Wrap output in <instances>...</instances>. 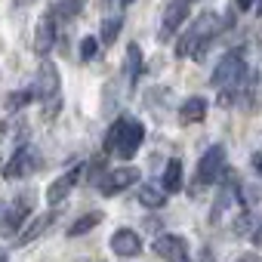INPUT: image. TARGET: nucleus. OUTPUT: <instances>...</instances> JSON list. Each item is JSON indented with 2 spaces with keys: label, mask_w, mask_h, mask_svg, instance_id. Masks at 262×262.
<instances>
[{
  "label": "nucleus",
  "mask_w": 262,
  "mask_h": 262,
  "mask_svg": "<svg viewBox=\"0 0 262 262\" xmlns=\"http://www.w3.org/2000/svg\"><path fill=\"white\" fill-rule=\"evenodd\" d=\"M247 62H244V53L241 50H228L219 65L213 68V86L219 90V105H231L234 96L241 93V83L247 80Z\"/></svg>",
  "instance_id": "nucleus-2"
},
{
  "label": "nucleus",
  "mask_w": 262,
  "mask_h": 262,
  "mask_svg": "<svg viewBox=\"0 0 262 262\" xmlns=\"http://www.w3.org/2000/svg\"><path fill=\"white\" fill-rule=\"evenodd\" d=\"M234 7L244 13V10H253V7H256V0H234Z\"/></svg>",
  "instance_id": "nucleus-26"
},
{
  "label": "nucleus",
  "mask_w": 262,
  "mask_h": 262,
  "mask_svg": "<svg viewBox=\"0 0 262 262\" xmlns=\"http://www.w3.org/2000/svg\"><path fill=\"white\" fill-rule=\"evenodd\" d=\"M253 170L259 173V179H262V151H256L253 155Z\"/></svg>",
  "instance_id": "nucleus-27"
},
{
  "label": "nucleus",
  "mask_w": 262,
  "mask_h": 262,
  "mask_svg": "<svg viewBox=\"0 0 262 262\" xmlns=\"http://www.w3.org/2000/svg\"><path fill=\"white\" fill-rule=\"evenodd\" d=\"M28 102H31V90H19V93H10V99H7V111H22Z\"/></svg>",
  "instance_id": "nucleus-23"
},
{
  "label": "nucleus",
  "mask_w": 262,
  "mask_h": 262,
  "mask_svg": "<svg viewBox=\"0 0 262 262\" xmlns=\"http://www.w3.org/2000/svg\"><path fill=\"white\" fill-rule=\"evenodd\" d=\"M136 198H139L142 207L161 210V207L167 204V188H164V185H148V182H142V185L136 188Z\"/></svg>",
  "instance_id": "nucleus-16"
},
{
  "label": "nucleus",
  "mask_w": 262,
  "mask_h": 262,
  "mask_svg": "<svg viewBox=\"0 0 262 262\" xmlns=\"http://www.w3.org/2000/svg\"><path fill=\"white\" fill-rule=\"evenodd\" d=\"M28 216H31V194H22L4 216H0V234H7V237H16L22 228H25V222H28Z\"/></svg>",
  "instance_id": "nucleus-10"
},
{
  "label": "nucleus",
  "mask_w": 262,
  "mask_h": 262,
  "mask_svg": "<svg viewBox=\"0 0 262 262\" xmlns=\"http://www.w3.org/2000/svg\"><path fill=\"white\" fill-rule=\"evenodd\" d=\"M120 25H123L120 16H108V19L102 22V34H99V40H102L105 47H111V43L120 37Z\"/></svg>",
  "instance_id": "nucleus-21"
},
{
  "label": "nucleus",
  "mask_w": 262,
  "mask_h": 262,
  "mask_svg": "<svg viewBox=\"0 0 262 262\" xmlns=\"http://www.w3.org/2000/svg\"><path fill=\"white\" fill-rule=\"evenodd\" d=\"M179 117H182V123H201L207 117V99H201V96L185 99L179 108Z\"/></svg>",
  "instance_id": "nucleus-17"
},
{
  "label": "nucleus",
  "mask_w": 262,
  "mask_h": 262,
  "mask_svg": "<svg viewBox=\"0 0 262 262\" xmlns=\"http://www.w3.org/2000/svg\"><path fill=\"white\" fill-rule=\"evenodd\" d=\"M28 142V126L22 117H7L0 120V164H7L10 155Z\"/></svg>",
  "instance_id": "nucleus-6"
},
{
  "label": "nucleus",
  "mask_w": 262,
  "mask_h": 262,
  "mask_svg": "<svg viewBox=\"0 0 262 262\" xmlns=\"http://www.w3.org/2000/svg\"><path fill=\"white\" fill-rule=\"evenodd\" d=\"M56 219H59V207H53V210H47V213H40V216H31V219L25 222V228L16 234V247H28V244H34V241H40V237L56 225Z\"/></svg>",
  "instance_id": "nucleus-8"
},
{
  "label": "nucleus",
  "mask_w": 262,
  "mask_h": 262,
  "mask_svg": "<svg viewBox=\"0 0 262 262\" xmlns=\"http://www.w3.org/2000/svg\"><path fill=\"white\" fill-rule=\"evenodd\" d=\"M225 148L222 145H213L201 161H198V182L201 185H213L225 176Z\"/></svg>",
  "instance_id": "nucleus-7"
},
{
  "label": "nucleus",
  "mask_w": 262,
  "mask_h": 262,
  "mask_svg": "<svg viewBox=\"0 0 262 262\" xmlns=\"http://www.w3.org/2000/svg\"><path fill=\"white\" fill-rule=\"evenodd\" d=\"M120 4H123V7H126V4H133V0H120Z\"/></svg>",
  "instance_id": "nucleus-32"
},
{
  "label": "nucleus",
  "mask_w": 262,
  "mask_h": 262,
  "mask_svg": "<svg viewBox=\"0 0 262 262\" xmlns=\"http://www.w3.org/2000/svg\"><path fill=\"white\" fill-rule=\"evenodd\" d=\"M16 4H19V7H28V4H34V0H16Z\"/></svg>",
  "instance_id": "nucleus-30"
},
{
  "label": "nucleus",
  "mask_w": 262,
  "mask_h": 262,
  "mask_svg": "<svg viewBox=\"0 0 262 262\" xmlns=\"http://www.w3.org/2000/svg\"><path fill=\"white\" fill-rule=\"evenodd\" d=\"M0 262H10V256H7V250L0 247Z\"/></svg>",
  "instance_id": "nucleus-29"
},
{
  "label": "nucleus",
  "mask_w": 262,
  "mask_h": 262,
  "mask_svg": "<svg viewBox=\"0 0 262 262\" xmlns=\"http://www.w3.org/2000/svg\"><path fill=\"white\" fill-rule=\"evenodd\" d=\"M80 173H83V167H71L68 173H62L59 179H53L50 185H47V204L50 207H62L65 204V198L74 191V185L80 182Z\"/></svg>",
  "instance_id": "nucleus-13"
},
{
  "label": "nucleus",
  "mask_w": 262,
  "mask_h": 262,
  "mask_svg": "<svg viewBox=\"0 0 262 262\" xmlns=\"http://www.w3.org/2000/svg\"><path fill=\"white\" fill-rule=\"evenodd\" d=\"M80 59H83V62L99 59V40H96V37H83V40H80Z\"/></svg>",
  "instance_id": "nucleus-24"
},
{
  "label": "nucleus",
  "mask_w": 262,
  "mask_h": 262,
  "mask_svg": "<svg viewBox=\"0 0 262 262\" xmlns=\"http://www.w3.org/2000/svg\"><path fill=\"white\" fill-rule=\"evenodd\" d=\"M216 31H219V16H216L213 10H204V13L188 25V31L176 40V56H179V59H188V56L201 59L204 50L210 47V40L216 37Z\"/></svg>",
  "instance_id": "nucleus-3"
},
{
  "label": "nucleus",
  "mask_w": 262,
  "mask_h": 262,
  "mask_svg": "<svg viewBox=\"0 0 262 262\" xmlns=\"http://www.w3.org/2000/svg\"><path fill=\"white\" fill-rule=\"evenodd\" d=\"M145 142V123H139L136 117H129V114H120L111 129H108V136H105V148L111 155H117L120 161H133L139 155Z\"/></svg>",
  "instance_id": "nucleus-1"
},
{
  "label": "nucleus",
  "mask_w": 262,
  "mask_h": 262,
  "mask_svg": "<svg viewBox=\"0 0 262 262\" xmlns=\"http://www.w3.org/2000/svg\"><path fill=\"white\" fill-rule=\"evenodd\" d=\"M161 185L167 188V194H173V191L182 188V161H179V158H170V161H167L164 176H161Z\"/></svg>",
  "instance_id": "nucleus-18"
},
{
  "label": "nucleus",
  "mask_w": 262,
  "mask_h": 262,
  "mask_svg": "<svg viewBox=\"0 0 262 262\" xmlns=\"http://www.w3.org/2000/svg\"><path fill=\"white\" fill-rule=\"evenodd\" d=\"M102 219H105V216H102L99 210H93V213H83V216H80V219H77V222H74V225L68 228V237H80V234L93 231V228H96V225H99Z\"/></svg>",
  "instance_id": "nucleus-19"
},
{
  "label": "nucleus",
  "mask_w": 262,
  "mask_h": 262,
  "mask_svg": "<svg viewBox=\"0 0 262 262\" xmlns=\"http://www.w3.org/2000/svg\"><path fill=\"white\" fill-rule=\"evenodd\" d=\"M204 262H210V256H204Z\"/></svg>",
  "instance_id": "nucleus-33"
},
{
  "label": "nucleus",
  "mask_w": 262,
  "mask_h": 262,
  "mask_svg": "<svg viewBox=\"0 0 262 262\" xmlns=\"http://www.w3.org/2000/svg\"><path fill=\"white\" fill-rule=\"evenodd\" d=\"M108 244H111V253L120 256V259H133V256L142 253V234L133 231V228H117Z\"/></svg>",
  "instance_id": "nucleus-15"
},
{
  "label": "nucleus",
  "mask_w": 262,
  "mask_h": 262,
  "mask_svg": "<svg viewBox=\"0 0 262 262\" xmlns=\"http://www.w3.org/2000/svg\"><path fill=\"white\" fill-rule=\"evenodd\" d=\"M237 262H262V259H259V256H256V253H247V256H241V259H237Z\"/></svg>",
  "instance_id": "nucleus-28"
},
{
  "label": "nucleus",
  "mask_w": 262,
  "mask_h": 262,
  "mask_svg": "<svg viewBox=\"0 0 262 262\" xmlns=\"http://www.w3.org/2000/svg\"><path fill=\"white\" fill-rule=\"evenodd\" d=\"M56 37H59V13L56 10H47L40 25H37V34H34V53L40 59H47L56 47Z\"/></svg>",
  "instance_id": "nucleus-9"
},
{
  "label": "nucleus",
  "mask_w": 262,
  "mask_h": 262,
  "mask_svg": "<svg viewBox=\"0 0 262 262\" xmlns=\"http://www.w3.org/2000/svg\"><path fill=\"white\" fill-rule=\"evenodd\" d=\"M139 71H142V50H139V43H129L126 47V77H129V83L139 80Z\"/></svg>",
  "instance_id": "nucleus-20"
},
{
  "label": "nucleus",
  "mask_w": 262,
  "mask_h": 262,
  "mask_svg": "<svg viewBox=\"0 0 262 262\" xmlns=\"http://www.w3.org/2000/svg\"><path fill=\"white\" fill-rule=\"evenodd\" d=\"M188 10H191V0H170L167 10H164V19H161V31L158 37L161 40H170L188 19Z\"/></svg>",
  "instance_id": "nucleus-12"
},
{
  "label": "nucleus",
  "mask_w": 262,
  "mask_h": 262,
  "mask_svg": "<svg viewBox=\"0 0 262 262\" xmlns=\"http://www.w3.org/2000/svg\"><path fill=\"white\" fill-rule=\"evenodd\" d=\"M37 99L43 105V117L56 120L62 111V80H59V68L50 59H43L37 71Z\"/></svg>",
  "instance_id": "nucleus-4"
},
{
  "label": "nucleus",
  "mask_w": 262,
  "mask_h": 262,
  "mask_svg": "<svg viewBox=\"0 0 262 262\" xmlns=\"http://www.w3.org/2000/svg\"><path fill=\"white\" fill-rule=\"evenodd\" d=\"M250 237H253V244H256V247H262V222H256V228H253V234H250Z\"/></svg>",
  "instance_id": "nucleus-25"
},
{
  "label": "nucleus",
  "mask_w": 262,
  "mask_h": 262,
  "mask_svg": "<svg viewBox=\"0 0 262 262\" xmlns=\"http://www.w3.org/2000/svg\"><path fill=\"white\" fill-rule=\"evenodd\" d=\"M83 7H86V0H59L53 10H56L59 16H65V22H68V19H74L77 13H83Z\"/></svg>",
  "instance_id": "nucleus-22"
},
{
  "label": "nucleus",
  "mask_w": 262,
  "mask_h": 262,
  "mask_svg": "<svg viewBox=\"0 0 262 262\" xmlns=\"http://www.w3.org/2000/svg\"><path fill=\"white\" fill-rule=\"evenodd\" d=\"M37 167H40V155H37V148L34 145H19L13 155H10V161L4 164V179H10V182H16V179H28L31 173H37Z\"/></svg>",
  "instance_id": "nucleus-5"
},
{
  "label": "nucleus",
  "mask_w": 262,
  "mask_h": 262,
  "mask_svg": "<svg viewBox=\"0 0 262 262\" xmlns=\"http://www.w3.org/2000/svg\"><path fill=\"white\" fill-rule=\"evenodd\" d=\"M256 13H259V16H262V0H256Z\"/></svg>",
  "instance_id": "nucleus-31"
},
{
  "label": "nucleus",
  "mask_w": 262,
  "mask_h": 262,
  "mask_svg": "<svg viewBox=\"0 0 262 262\" xmlns=\"http://www.w3.org/2000/svg\"><path fill=\"white\" fill-rule=\"evenodd\" d=\"M136 182H139V170H136V167H117V170H108V173L102 176L99 191H102L105 198H111V194H120V191H126V188H133Z\"/></svg>",
  "instance_id": "nucleus-11"
},
{
  "label": "nucleus",
  "mask_w": 262,
  "mask_h": 262,
  "mask_svg": "<svg viewBox=\"0 0 262 262\" xmlns=\"http://www.w3.org/2000/svg\"><path fill=\"white\" fill-rule=\"evenodd\" d=\"M155 253L167 262H191L188 259V241L179 234H158L155 237Z\"/></svg>",
  "instance_id": "nucleus-14"
}]
</instances>
